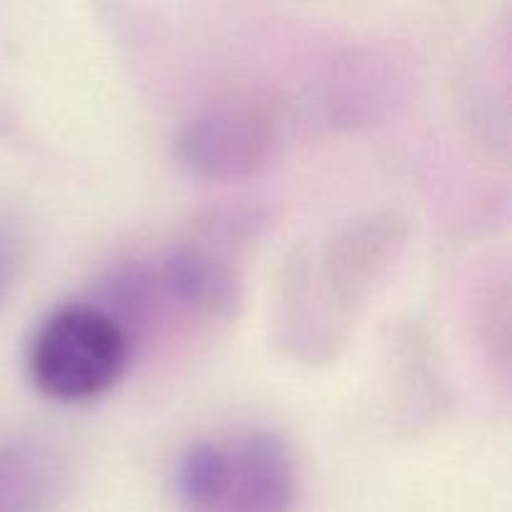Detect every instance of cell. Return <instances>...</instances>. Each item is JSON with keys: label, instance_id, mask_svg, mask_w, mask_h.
<instances>
[{"label": "cell", "instance_id": "cell-1", "mask_svg": "<svg viewBox=\"0 0 512 512\" xmlns=\"http://www.w3.org/2000/svg\"><path fill=\"white\" fill-rule=\"evenodd\" d=\"M188 512H290L298 498V460L283 438L243 430L190 443L173 473Z\"/></svg>", "mask_w": 512, "mask_h": 512}, {"label": "cell", "instance_id": "cell-2", "mask_svg": "<svg viewBox=\"0 0 512 512\" xmlns=\"http://www.w3.org/2000/svg\"><path fill=\"white\" fill-rule=\"evenodd\" d=\"M135 335L98 300H70L50 310L28 343V378L43 398L78 405L103 398L123 380Z\"/></svg>", "mask_w": 512, "mask_h": 512}, {"label": "cell", "instance_id": "cell-3", "mask_svg": "<svg viewBox=\"0 0 512 512\" xmlns=\"http://www.w3.org/2000/svg\"><path fill=\"white\" fill-rule=\"evenodd\" d=\"M283 143V123L270 100L233 95L200 108L185 123L178 155L203 180L235 183L263 173Z\"/></svg>", "mask_w": 512, "mask_h": 512}, {"label": "cell", "instance_id": "cell-4", "mask_svg": "<svg viewBox=\"0 0 512 512\" xmlns=\"http://www.w3.org/2000/svg\"><path fill=\"white\" fill-rule=\"evenodd\" d=\"M400 240L395 223L388 220H375L360 228L350 230L343 238L335 240L325 258L313 273H305L303 285L305 298H313L318 313H323V330H320V343L330 348V343L338 340V333L350 323L358 305L368 298L375 278L383 273L395 243Z\"/></svg>", "mask_w": 512, "mask_h": 512}, {"label": "cell", "instance_id": "cell-5", "mask_svg": "<svg viewBox=\"0 0 512 512\" xmlns=\"http://www.w3.org/2000/svg\"><path fill=\"white\" fill-rule=\"evenodd\" d=\"M63 455L40 440L0 445V512H50L65 493Z\"/></svg>", "mask_w": 512, "mask_h": 512}, {"label": "cell", "instance_id": "cell-6", "mask_svg": "<svg viewBox=\"0 0 512 512\" xmlns=\"http://www.w3.org/2000/svg\"><path fill=\"white\" fill-rule=\"evenodd\" d=\"M25 253H28V240L20 225L0 220V305L23 270Z\"/></svg>", "mask_w": 512, "mask_h": 512}]
</instances>
